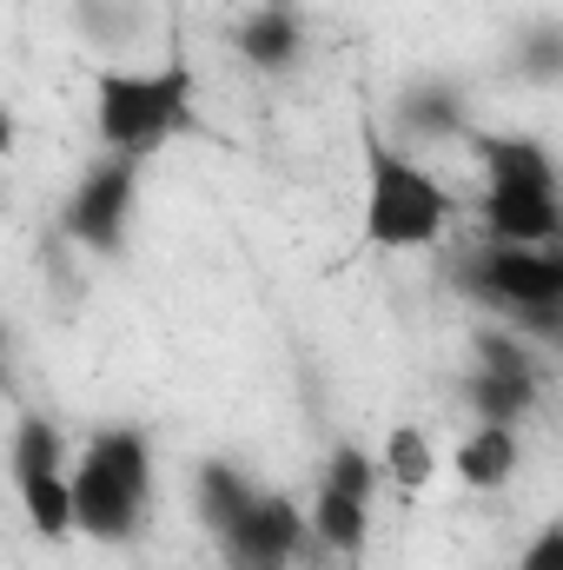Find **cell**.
Returning <instances> with one entry per match:
<instances>
[{
	"label": "cell",
	"mask_w": 563,
	"mask_h": 570,
	"mask_svg": "<svg viewBox=\"0 0 563 570\" xmlns=\"http://www.w3.org/2000/svg\"><path fill=\"white\" fill-rule=\"evenodd\" d=\"M358 153H365V239L385 253H418L437 246L451 226V193L424 173L405 146L385 140L378 120L358 127Z\"/></svg>",
	"instance_id": "obj_1"
},
{
	"label": "cell",
	"mask_w": 563,
	"mask_h": 570,
	"mask_svg": "<svg viewBox=\"0 0 563 570\" xmlns=\"http://www.w3.org/2000/svg\"><path fill=\"white\" fill-rule=\"evenodd\" d=\"M67 484H73V531L100 544H127L146 524V498H152V438L140 425H100L80 464L67 471Z\"/></svg>",
	"instance_id": "obj_2"
},
{
	"label": "cell",
	"mask_w": 563,
	"mask_h": 570,
	"mask_svg": "<svg viewBox=\"0 0 563 570\" xmlns=\"http://www.w3.org/2000/svg\"><path fill=\"white\" fill-rule=\"evenodd\" d=\"M451 285L477 305H491L511 332H531V338H557L563 332V259L557 246H497V239H477L457 266Z\"/></svg>",
	"instance_id": "obj_3"
},
{
	"label": "cell",
	"mask_w": 563,
	"mask_h": 570,
	"mask_svg": "<svg viewBox=\"0 0 563 570\" xmlns=\"http://www.w3.org/2000/svg\"><path fill=\"white\" fill-rule=\"evenodd\" d=\"M93 127H100V146L120 153V159H152L166 140L192 134L199 127V107H192L186 60H166L159 73L107 67L93 80Z\"/></svg>",
	"instance_id": "obj_4"
},
{
	"label": "cell",
	"mask_w": 563,
	"mask_h": 570,
	"mask_svg": "<svg viewBox=\"0 0 563 570\" xmlns=\"http://www.w3.org/2000/svg\"><path fill=\"white\" fill-rule=\"evenodd\" d=\"M372 491H378V458L358 451V444H338V451L325 458L318 498H312V511H305L312 544L332 551V558H358L365 538H372Z\"/></svg>",
	"instance_id": "obj_5"
},
{
	"label": "cell",
	"mask_w": 563,
	"mask_h": 570,
	"mask_svg": "<svg viewBox=\"0 0 563 570\" xmlns=\"http://www.w3.org/2000/svg\"><path fill=\"white\" fill-rule=\"evenodd\" d=\"M134 193H140V159H93L60 213V233L80 246V253H100V259H120L127 246V219H134Z\"/></svg>",
	"instance_id": "obj_6"
},
{
	"label": "cell",
	"mask_w": 563,
	"mask_h": 570,
	"mask_svg": "<svg viewBox=\"0 0 563 570\" xmlns=\"http://www.w3.org/2000/svg\"><path fill=\"white\" fill-rule=\"evenodd\" d=\"M312 551H318L312 524H305V511L285 491H253V504L239 511V524L219 531L226 570H292V564H305Z\"/></svg>",
	"instance_id": "obj_7"
},
{
	"label": "cell",
	"mask_w": 563,
	"mask_h": 570,
	"mask_svg": "<svg viewBox=\"0 0 563 570\" xmlns=\"http://www.w3.org/2000/svg\"><path fill=\"white\" fill-rule=\"evenodd\" d=\"M477 219H484V239H497V246H557L563 233L557 193H497V186H484Z\"/></svg>",
	"instance_id": "obj_8"
},
{
	"label": "cell",
	"mask_w": 563,
	"mask_h": 570,
	"mask_svg": "<svg viewBox=\"0 0 563 570\" xmlns=\"http://www.w3.org/2000/svg\"><path fill=\"white\" fill-rule=\"evenodd\" d=\"M392 120L405 146H431V140H451L471 127V100L451 87V80H405L398 100H392Z\"/></svg>",
	"instance_id": "obj_9"
},
{
	"label": "cell",
	"mask_w": 563,
	"mask_h": 570,
	"mask_svg": "<svg viewBox=\"0 0 563 570\" xmlns=\"http://www.w3.org/2000/svg\"><path fill=\"white\" fill-rule=\"evenodd\" d=\"M233 47H239L259 73L298 67V53H305V13H298V0H266V7H253V13L233 27Z\"/></svg>",
	"instance_id": "obj_10"
},
{
	"label": "cell",
	"mask_w": 563,
	"mask_h": 570,
	"mask_svg": "<svg viewBox=\"0 0 563 570\" xmlns=\"http://www.w3.org/2000/svg\"><path fill=\"white\" fill-rule=\"evenodd\" d=\"M477 159H484V179L497 193H557L551 146L517 140V134H477Z\"/></svg>",
	"instance_id": "obj_11"
},
{
	"label": "cell",
	"mask_w": 563,
	"mask_h": 570,
	"mask_svg": "<svg viewBox=\"0 0 563 570\" xmlns=\"http://www.w3.org/2000/svg\"><path fill=\"white\" fill-rule=\"evenodd\" d=\"M253 504V478L239 471V464H226V458H206L199 471H192V511H199V524L219 538L226 524H239V511Z\"/></svg>",
	"instance_id": "obj_12"
},
{
	"label": "cell",
	"mask_w": 563,
	"mask_h": 570,
	"mask_svg": "<svg viewBox=\"0 0 563 570\" xmlns=\"http://www.w3.org/2000/svg\"><path fill=\"white\" fill-rule=\"evenodd\" d=\"M517 458H524L517 425H477L464 444H457V478H464L471 491H497V484H511Z\"/></svg>",
	"instance_id": "obj_13"
},
{
	"label": "cell",
	"mask_w": 563,
	"mask_h": 570,
	"mask_svg": "<svg viewBox=\"0 0 563 570\" xmlns=\"http://www.w3.org/2000/svg\"><path fill=\"white\" fill-rule=\"evenodd\" d=\"M471 358H477V372L511 379V385H537V379H544V372H537V352H531L524 332H511V325H477V332H471Z\"/></svg>",
	"instance_id": "obj_14"
},
{
	"label": "cell",
	"mask_w": 563,
	"mask_h": 570,
	"mask_svg": "<svg viewBox=\"0 0 563 570\" xmlns=\"http://www.w3.org/2000/svg\"><path fill=\"white\" fill-rule=\"evenodd\" d=\"M7 471H13V484H27L40 471H67V438H60V425L40 419V412H27L13 425V444H7Z\"/></svg>",
	"instance_id": "obj_15"
},
{
	"label": "cell",
	"mask_w": 563,
	"mask_h": 570,
	"mask_svg": "<svg viewBox=\"0 0 563 570\" xmlns=\"http://www.w3.org/2000/svg\"><path fill=\"white\" fill-rule=\"evenodd\" d=\"M13 491H20L27 524H33L47 544H60V538L73 531V484H67V471H40V478H27V484H13Z\"/></svg>",
	"instance_id": "obj_16"
},
{
	"label": "cell",
	"mask_w": 563,
	"mask_h": 570,
	"mask_svg": "<svg viewBox=\"0 0 563 570\" xmlns=\"http://www.w3.org/2000/svg\"><path fill=\"white\" fill-rule=\"evenodd\" d=\"M457 392H464V405L477 412V425H517V419L537 405V385H511V379H491V372H471Z\"/></svg>",
	"instance_id": "obj_17"
},
{
	"label": "cell",
	"mask_w": 563,
	"mask_h": 570,
	"mask_svg": "<svg viewBox=\"0 0 563 570\" xmlns=\"http://www.w3.org/2000/svg\"><path fill=\"white\" fill-rule=\"evenodd\" d=\"M378 478H392L405 498H418L424 484L437 478V451H431V438L418 425H398L385 438V464H378Z\"/></svg>",
	"instance_id": "obj_18"
},
{
	"label": "cell",
	"mask_w": 563,
	"mask_h": 570,
	"mask_svg": "<svg viewBox=\"0 0 563 570\" xmlns=\"http://www.w3.org/2000/svg\"><path fill=\"white\" fill-rule=\"evenodd\" d=\"M511 67H517V80L551 87L563 73V27L557 20H531V27L517 33V47H511Z\"/></svg>",
	"instance_id": "obj_19"
},
{
	"label": "cell",
	"mask_w": 563,
	"mask_h": 570,
	"mask_svg": "<svg viewBox=\"0 0 563 570\" xmlns=\"http://www.w3.org/2000/svg\"><path fill=\"white\" fill-rule=\"evenodd\" d=\"M517 570H563V524H544V531L531 538V551H524Z\"/></svg>",
	"instance_id": "obj_20"
},
{
	"label": "cell",
	"mask_w": 563,
	"mask_h": 570,
	"mask_svg": "<svg viewBox=\"0 0 563 570\" xmlns=\"http://www.w3.org/2000/svg\"><path fill=\"white\" fill-rule=\"evenodd\" d=\"M13 140H20V127H13V114H7V100H0V159L13 153Z\"/></svg>",
	"instance_id": "obj_21"
},
{
	"label": "cell",
	"mask_w": 563,
	"mask_h": 570,
	"mask_svg": "<svg viewBox=\"0 0 563 570\" xmlns=\"http://www.w3.org/2000/svg\"><path fill=\"white\" fill-rule=\"evenodd\" d=\"M0 372H7V325H0Z\"/></svg>",
	"instance_id": "obj_22"
}]
</instances>
